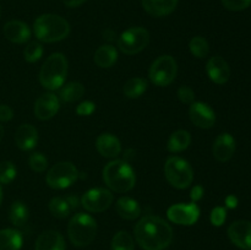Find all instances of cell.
I'll list each match as a JSON object with an SVG mask.
<instances>
[{"label": "cell", "mask_w": 251, "mask_h": 250, "mask_svg": "<svg viewBox=\"0 0 251 250\" xmlns=\"http://www.w3.org/2000/svg\"><path fill=\"white\" fill-rule=\"evenodd\" d=\"M135 239L144 250H164L173 240V229L158 216H145L135 225Z\"/></svg>", "instance_id": "cell-1"}, {"label": "cell", "mask_w": 251, "mask_h": 250, "mask_svg": "<svg viewBox=\"0 0 251 250\" xmlns=\"http://www.w3.org/2000/svg\"><path fill=\"white\" fill-rule=\"evenodd\" d=\"M103 180L110 190L115 193H126L135 186L136 175L126 161L114 159L103 169Z\"/></svg>", "instance_id": "cell-2"}, {"label": "cell", "mask_w": 251, "mask_h": 250, "mask_svg": "<svg viewBox=\"0 0 251 250\" xmlns=\"http://www.w3.org/2000/svg\"><path fill=\"white\" fill-rule=\"evenodd\" d=\"M37 38L44 43L63 41L70 33V25L64 17L55 14H44L37 17L33 25Z\"/></svg>", "instance_id": "cell-3"}, {"label": "cell", "mask_w": 251, "mask_h": 250, "mask_svg": "<svg viewBox=\"0 0 251 250\" xmlns=\"http://www.w3.org/2000/svg\"><path fill=\"white\" fill-rule=\"evenodd\" d=\"M68 76V60L61 53H53L47 58L39 71V82L44 88L55 91L64 85Z\"/></svg>", "instance_id": "cell-4"}, {"label": "cell", "mask_w": 251, "mask_h": 250, "mask_svg": "<svg viewBox=\"0 0 251 250\" xmlns=\"http://www.w3.org/2000/svg\"><path fill=\"white\" fill-rule=\"evenodd\" d=\"M68 234L75 247H86L91 244L97 235V222L88 213H76L69 222Z\"/></svg>", "instance_id": "cell-5"}, {"label": "cell", "mask_w": 251, "mask_h": 250, "mask_svg": "<svg viewBox=\"0 0 251 250\" xmlns=\"http://www.w3.org/2000/svg\"><path fill=\"white\" fill-rule=\"evenodd\" d=\"M164 175L168 183L176 189H186L194 180V171L188 161L180 157H169L164 164Z\"/></svg>", "instance_id": "cell-6"}, {"label": "cell", "mask_w": 251, "mask_h": 250, "mask_svg": "<svg viewBox=\"0 0 251 250\" xmlns=\"http://www.w3.org/2000/svg\"><path fill=\"white\" fill-rule=\"evenodd\" d=\"M176 73L178 65L176 59L171 55H161L152 63L149 76L152 83L158 87H166L176 80Z\"/></svg>", "instance_id": "cell-7"}, {"label": "cell", "mask_w": 251, "mask_h": 250, "mask_svg": "<svg viewBox=\"0 0 251 250\" xmlns=\"http://www.w3.org/2000/svg\"><path fill=\"white\" fill-rule=\"evenodd\" d=\"M78 178V169L71 162H59L48 171L46 181L51 189L63 190L73 185Z\"/></svg>", "instance_id": "cell-8"}, {"label": "cell", "mask_w": 251, "mask_h": 250, "mask_svg": "<svg viewBox=\"0 0 251 250\" xmlns=\"http://www.w3.org/2000/svg\"><path fill=\"white\" fill-rule=\"evenodd\" d=\"M150 43V33L142 27H131L120 34L118 48L126 55H134L144 50Z\"/></svg>", "instance_id": "cell-9"}, {"label": "cell", "mask_w": 251, "mask_h": 250, "mask_svg": "<svg viewBox=\"0 0 251 250\" xmlns=\"http://www.w3.org/2000/svg\"><path fill=\"white\" fill-rule=\"evenodd\" d=\"M112 191L104 188H95L86 191L81 198V205L88 212H103L113 203Z\"/></svg>", "instance_id": "cell-10"}, {"label": "cell", "mask_w": 251, "mask_h": 250, "mask_svg": "<svg viewBox=\"0 0 251 250\" xmlns=\"http://www.w3.org/2000/svg\"><path fill=\"white\" fill-rule=\"evenodd\" d=\"M167 217L176 225H193L200 217V207L196 202L176 203L168 208Z\"/></svg>", "instance_id": "cell-11"}, {"label": "cell", "mask_w": 251, "mask_h": 250, "mask_svg": "<svg viewBox=\"0 0 251 250\" xmlns=\"http://www.w3.org/2000/svg\"><path fill=\"white\" fill-rule=\"evenodd\" d=\"M189 117H190L191 123L201 129H210L216 123L215 110L207 103H191L190 109H189Z\"/></svg>", "instance_id": "cell-12"}, {"label": "cell", "mask_w": 251, "mask_h": 250, "mask_svg": "<svg viewBox=\"0 0 251 250\" xmlns=\"http://www.w3.org/2000/svg\"><path fill=\"white\" fill-rule=\"evenodd\" d=\"M228 237L234 245L244 250H251V222L239 220L228 228Z\"/></svg>", "instance_id": "cell-13"}, {"label": "cell", "mask_w": 251, "mask_h": 250, "mask_svg": "<svg viewBox=\"0 0 251 250\" xmlns=\"http://www.w3.org/2000/svg\"><path fill=\"white\" fill-rule=\"evenodd\" d=\"M59 97L51 92L43 93L34 103V115L39 120H49L59 112Z\"/></svg>", "instance_id": "cell-14"}, {"label": "cell", "mask_w": 251, "mask_h": 250, "mask_svg": "<svg viewBox=\"0 0 251 250\" xmlns=\"http://www.w3.org/2000/svg\"><path fill=\"white\" fill-rule=\"evenodd\" d=\"M81 200L76 195L55 196L49 201V212L56 218H65L78 207Z\"/></svg>", "instance_id": "cell-15"}, {"label": "cell", "mask_w": 251, "mask_h": 250, "mask_svg": "<svg viewBox=\"0 0 251 250\" xmlns=\"http://www.w3.org/2000/svg\"><path fill=\"white\" fill-rule=\"evenodd\" d=\"M206 73L212 82L225 85L230 77L229 64L220 55H215L206 64Z\"/></svg>", "instance_id": "cell-16"}, {"label": "cell", "mask_w": 251, "mask_h": 250, "mask_svg": "<svg viewBox=\"0 0 251 250\" xmlns=\"http://www.w3.org/2000/svg\"><path fill=\"white\" fill-rule=\"evenodd\" d=\"M213 157L218 162H228L235 152V140L228 132L218 135L213 142Z\"/></svg>", "instance_id": "cell-17"}, {"label": "cell", "mask_w": 251, "mask_h": 250, "mask_svg": "<svg viewBox=\"0 0 251 250\" xmlns=\"http://www.w3.org/2000/svg\"><path fill=\"white\" fill-rule=\"evenodd\" d=\"M96 149L100 156L105 158H115L122 153V144L119 139L109 132H103L96 140Z\"/></svg>", "instance_id": "cell-18"}, {"label": "cell", "mask_w": 251, "mask_h": 250, "mask_svg": "<svg viewBox=\"0 0 251 250\" xmlns=\"http://www.w3.org/2000/svg\"><path fill=\"white\" fill-rule=\"evenodd\" d=\"M4 36L12 43H26L31 38V29L28 25L19 20H12L5 24Z\"/></svg>", "instance_id": "cell-19"}, {"label": "cell", "mask_w": 251, "mask_h": 250, "mask_svg": "<svg viewBox=\"0 0 251 250\" xmlns=\"http://www.w3.org/2000/svg\"><path fill=\"white\" fill-rule=\"evenodd\" d=\"M38 142V131L31 124H22L15 132V144L22 151L34 149Z\"/></svg>", "instance_id": "cell-20"}, {"label": "cell", "mask_w": 251, "mask_h": 250, "mask_svg": "<svg viewBox=\"0 0 251 250\" xmlns=\"http://www.w3.org/2000/svg\"><path fill=\"white\" fill-rule=\"evenodd\" d=\"M34 250H65V240L56 230H46L37 238Z\"/></svg>", "instance_id": "cell-21"}, {"label": "cell", "mask_w": 251, "mask_h": 250, "mask_svg": "<svg viewBox=\"0 0 251 250\" xmlns=\"http://www.w3.org/2000/svg\"><path fill=\"white\" fill-rule=\"evenodd\" d=\"M145 11L154 17L167 16L176 10L178 0H141Z\"/></svg>", "instance_id": "cell-22"}, {"label": "cell", "mask_w": 251, "mask_h": 250, "mask_svg": "<svg viewBox=\"0 0 251 250\" xmlns=\"http://www.w3.org/2000/svg\"><path fill=\"white\" fill-rule=\"evenodd\" d=\"M115 210L118 215L127 221H134L141 215V207L136 200L127 196H123L115 203Z\"/></svg>", "instance_id": "cell-23"}, {"label": "cell", "mask_w": 251, "mask_h": 250, "mask_svg": "<svg viewBox=\"0 0 251 250\" xmlns=\"http://www.w3.org/2000/svg\"><path fill=\"white\" fill-rule=\"evenodd\" d=\"M96 65L102 69H109L117 63L118 50L112 44H103L96 50L93 56Z\"/></svg>", "instance_id": "cell-24"}, {"label": "cell", "mask_w": 251, "mask_h": 250, "mask_svg": "<svg viewBox=\"0 0 251 250\" xmlns=\"http://www.w3.org/2000/svg\"><path fill=\"white\" fill-rule=\"evenodd\" d=\"M22 243L24 238L19 230L11 228L0 230V250H20Z\"/></svg>", "instance_id": "cell-25"}, {"label": "cell", "mask_w": 251, "mask_h": 250, "mask_svg": "<svg viewBox=\"0 0 251 250\" xmlns=\"http://www.w3.org/2000/svg\"><path fill=\"white\" fill-rule=\"evenodd\" d=\"M191 144V135L190 132L186 130H178V131L173 132L168 140V145L167 149L172 153H176V152H181L184 150L188 149Z\"/></svg>", "instance_id": "cell-26"}, {"label": "cell", "mask_w": 251, "mask_h": 250, "mask_svg": "<svg viewBox=\"0 0 251 250\" xmlns=\"http://www.w3.org/2000/svg\"><path fill=\"white\" fill-rule=\"evenodd\" d=\"M9 218L15 227H24L29 218L28 207L22 201H15L10 207Z\"/></svg>", "instance_id": "cell-27"}, {"label": "cell", "mask_w": 251, "mask_h": 250, "mask_svg": "<svg viewBox=\"0 0 251 250\" xmlns=\"http://www.w3.org/2000/svg\"><path fill=\"white\" fill-rule=\"evenodd\" d=\"M83 95H85V87H83L82 83L76 82V81L63 85L60 93H59L60 100L68 103H73L81 100Z\"/></svg>", "instance_id": "cell-28"}, {"label": "cell", "mask_w": 251, "mask_h": 250, "mask_svg": "<svg viewBox=\"0 0 251 250\" xmlns=\"http://www.w3.org/2000/svg\"><path fill=\"white\" fill-rule=\"evenodd\" d=\"M147 86H149V83H147V81L145 78L132 77L125 82L123 91H124L125 97L135 100V98L141 97L146 92Z\"/></svg>", "instance_id": "cell-29"}, {"label": "cell", "mask_w": 251, "mask_h": 250, "mask_svg": "<svg viewBox=\"0 0 251 250\" xmlns=\"http://www.w3.org/2000/svg\"><path fill=\"white\" fill-rule=\"evenodd\" d=\"M189 49H190V53L195 58L203 59L210 53V44H208L206 38L201 36H196L191 38L190 42H189Z\"/></svg>", "instance_id": "cell-30"}, {"label": "cell", "mask_w": 251, "mask_h": 250, "mask_svg": "<svg viewBox=\"0 0 251 250\" xmlns=\"http://www.w3.org/2000/svg\"><path fill=\"white\" fill-rule=\"evenodd\" d=\"M134 238L126 230H120L113 237L112 250H134Z\"/></svg>", "instance_id": "cell-31"}, {"label": "cell", "mask_w": 251, "mask_h": 250, "mask_svg": "<svg viewBox=\"0 0 251 250\" xmlns=\"http://www.w3.org/2000/svg\"><path fill=\"white\" fill-rule=\"evenodd\" d=\"M42 55H43V46L37 41L29 42L24 50L25 60L28 63H36L42 58Z\"/></svg>", "instance_id": "cell-32"}, {"label": "cell", "mask_w": 251, "mask_h": 250, "mask_svg": "<svg viewBox=\"0 0 251 250\" xmlns=\"http://www.w3.org/2000/svg\"><path fill=\"white\" fill-rule=\"evenodd\" d=\"M16 176V167L12 162L4 161L0 163V183L10 184Z\"/></svg>", "instance_id": "cell-33"}, {"label": "cell", "mask_w": 251, "mask_h": 250, "mask_svg": "<svg viewBox=\"0 0 251 250\" xmlns=\"http://www.w3.org/2000/svg\"><path fill=\"white\" fill-rule=\"evenodd\" d=\"M28 164L31 167L32 171L38 172V173H42L47 169L48 167V159L41 152H33V153L29 156L28 158Z\"/></svg>", "instance_id": "cell-34"}, {"label": "cell", "mask_w": 251, "mask_h": 250, "mask_svg": "<svg viewBox=\"0 0 251 250\" xmlns=\"http://www.w3.org/2000/svg\"><path fill=\"white\" fill-rule=\"evenodd\" d=\"M226 218H227V208L226 207L217 206V207H215L211 211L210 221L215 227H221V225H223V223L226 222Z\"/></svg>", "instance_id": "cell-35"}, {"label": "cell", "mask_w": 251, "mask_h": 250, "mask_svg": "<svg viewBox=\"0 0 251 250\" xmlns=\"http://www.w3.org/2000/svg\"><path fill=\"white\" fill-rule=\"evenodd\" d=\"M223 6L229 11H242L251 5V0H222Z\"/></svg>", "instance_id": "cell-36"}, {"label": "cell", "mask_w": 251, "mask_h": 250, "mask_svg": "<svg viewBox=\"0 0 251 250\" xmlns=\"http://www.w3.org/2000/svg\"><path fill=\"white\" fill-rule=\"evenodd\" d=\"M178 97L180 102L185 103V104H191L195 100V92L189 86H181L178 90Z\"/></svg>", "instance_id": "cell-37"}, {"label": "cell", "mask_w": 251, "mask_h": 250, "mask_svg": "<svg viewBox=\"0 0 251 250\" xmlns=\"http://www.w3.org/2000/svg\"><path fill=\"white\" fill-rule=\"evenodd\" d=\"M96 109V104L92 100H85V102L80 103L76 108V113L80 117H88V115L92 114Z\"/></svg>", "instance_id": "cell-38"}, {"label": "cell", "mask_w": 251, "mask_h": 250, "mask_svg": "<svg viewBox=\"0 0 251 250\" xmlns=\"http://www.w3.org/2000/svg\"><path fill=\"white\" fill-rule=\"evenodd\" d=\"M14 117V110L6 104H0V122H9Z\"/></svg>", "instance_id": "cell-39"}, {"label": "cell", "mask_w": 251, "mask_h": 250, "mask_svg": "<svg viewBox=\"0 0 251 250\" xmlns=\"http://www.w3.org/2000/svg\"><path fill=\"white\" fill-rule=\"evenodd\" d=\"M203 193H205V190H203V188L201 185L194 186L190 191L191 201H193V202H198V201H200L201 199L203 198Z\"/></svg>", "instance_id": "cell-40"}, {"label": "cell", "mask_w": 251, "mask_h": 250, "mask_svg": "<svg viewBox=\"0 0 251 250\" xmlns=\"http://www.w3.org/2000/svg\"><path fill=\"white\" fill-rule=\"evenodd\" d=\"M225 202H226V207L227 208H235L238 206V202H239V201H238L237 196L229 195L226 198Z\"/></svg>", "instance_id": "cell-41"}, {"label": "cell", "mask_w": 251, "mask_h": 250, "mask_svg": "<svg viewBox=\"0 0 251 250\" xmlns=\"http://www.w3.org/2000/svg\"><path fill=\"white\" fill-rule=\"evenodd\" d=\"M63 2L69 7H77L86 2V0H63Z\"/></svg>", "instance_id": "cell-42"}, {"label": "cell", "mask_w": 251, "mask_h": 250, "mask_svg": "<svg viewBox=\"0 0 251 250\" xmlns=\"http://www.w3.org/2000/svg\"><path fill=\"white\" fill-rule=\"evenodd\" d=\"M2 137H4V127H2V125L0 124V142H1Z\"/></svg>", "instance_id": "cell-43"}, {"label": "cell", "mask_w": 251, "mask_h": 250, "mask_svg": "<svg viewBox=\"0 0 251 250\" xmlns=\"http://www.w3.org/2000/svg\"><path fill=\"white\" fill-rule=\"evenodd\" d=\"M1 201H2V191H1V188H0V205H1Z\"/></svg>", "instance_id": "cell-44"}, {"label": "cell", "mask_w": 251, "mask_h": 250, "mask_svg": "<svg viewBox=\"0 0 251 250\" xmlns=\"http://www.w3.org/2000/svg\"><path fill=\"white\" fill-rule=\"evenodd\" d=\"M0 16H1V5H0Z\"/></svg>", "instance_id": "cell-45"}]
</instances>
